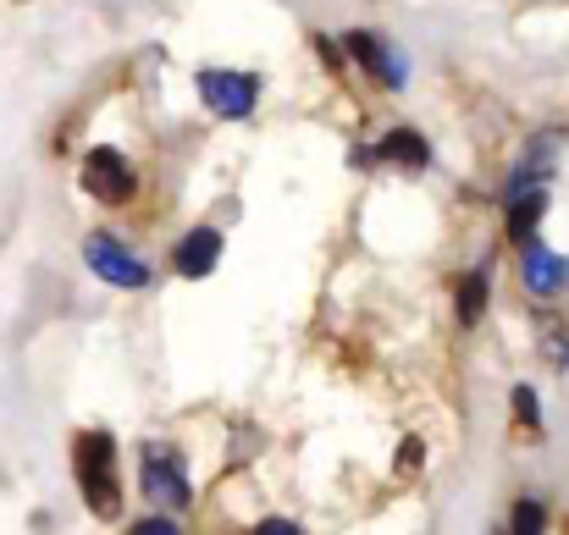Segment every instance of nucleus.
I'll list each match as a JSON object with an SVG mask.
<instances>
[{
    "label": "nucleus",
    "instance_id": "obj_1",
    "mask_svg": "<svg viewBox=\"0 0 569 535\" xmlns=\"http://www.w3.org/2000/svg\"><path fill=\"white\" fill-rule=\"evenodd\" d=\"M72 464H78V486L89 514L117 519L122 514V486H117V436L111 431H83L72 442Z\"/></svg>",
    "mask_w": 569,
    "mask_h": 535
},
{
    "label": "nucleus",
    "instance_id": "obj_2",
    "mask_svg": "<svg viewBox=\"0 0 569 535\" xmlns=\"http://www.w3.org/2000/svg\"><path fill=\"white\" fill-rule=\"evenodd\" d=\"M83 265H89L106 287H128V293L150 287V265H144L122 238H111V232H94V238L83 243Z\"/></svg>",
    "mask_w": 569,
    "mask_h": 535
},
{
    "label": "nucleus",
    "instance_id": "obj_3",
    "mask_svg": "<svg viewBox=\"0 0 569 535\" xmlns=\"http://www.w3.org/2000/svg\"><path fill=\"white\" fill-rule=\"evenodd\" d=\"M199 100L216 111V117H227V122H238V117H249L254 111V100H260V78L254 72H227V67H199Z\"/></svg>",
    "mask_w": 569,
    "mask_h": 535
},
{
    "label": "nucleus",
    "instance_id": "obj_4",
    "mask_svg": "<svg viewBox=\"0 0 569 535\" xmlns=\"http://www.w3.org/2000/svg\"><path fill=\"white\" fill-rule=\"evenodd\" d=\"M139 486H144V497L161 508V514H183L193 503L189 481H183V464H178V453L172 447H144V470H139Z\"/></svg>",
    "mask_w": 569,
    "mask_h": 535
},
{
    "label": "nucleus",
    "instance_id": "obj_5",
    "mask_svg": "<svg viewBox=\"0 0 569 535\" xmlns=\"http://www.w3.org/2000/svg\"><path fill=\"white\" fill-rule=\"evenodd\" d=\"M78 182H83V193H89V199H100V204H128V199H133V188H139L133 166H128V155H122V150H111V144H100V150H89V155H83Z\"/></svg>",
    "mask_w": 569,
    "mask_h": 535
},
{
    "label": "nucleus",
    "instance_id": "obj_6",
    "mask_svg": "<svg viewBox=\"0 0 569 535\" xmlns=\"http://www.w3.org/2000/svg\"><path fill=\"white\" fill-rule=\"evenodd\" d=\"M526 254H520V276H526V287L548 304V299H565L569 287V260L559 249H548V243H537V238H526L520 243Z\"/></svg>",
    "mask_w": 569,
    "mask_h": 535
},
{
    "label": "nucleus",
    "instance_id": "obj_7",
    "mask_svg": "<svg viewBox=\"0 0 569 535\" xmlns=\"http://www.w3.org/2000/svg\"><path fill=\"white\" fill-rule=\"evenodd\" d=\"M565 128H548V133H537L531 144H526V155H520V166L509 172V188L503 193H526V188H548L553 178V166H559V155H565Z\"/></svg>",
    "mask_w": 569,
    "mask_h": 535
},
{
    "label": "nucleus",
    "instance_id": "obj_8",
    "mask_svg": "<svg viewBox=\"0 0 569 535\" xmlns=\"http://www.w3.org/2000/svg\"><path fill=\"white\" fill-rule=\"evenodd\" d=\"M349 55L377 78V83H387V89H403V78H409V67H403V55L381 39V33H371V28H355L349 33Z\"/></svg>",
    "mask_w": 569,
    "mask_h": 535
},
{
    "label": "nucleus",
    "instance_id": "obj_9",
    "mask_svg": "<svg viewBox=\"0 0 569 535\" xmlns=\"http://www.w3.org/2000/svg\"><path fill=\"white\" fill-rule=\"evenodd\" d=\"M216 260H221V232H216V226H193L189 238L172 249V265H178V276H189V282L210 276Z\"/></svg>",
    "mask_w": 569,
    "mask_h": 535
},
{
    "label": "nucleus",
    "instance_id": "obj_10",
    "mask_svg": "<svg viewBox=\"0 0 569 535\" xmlns=\"http://www.w3.org/2000/svg\"><path fill=\"white\" fill-rule=\"evenodd\" d=\"M371 161H387V166H409V172H420V166H431V144H426L415 128H392V133H381V144L371 150Z\"/></svg>",
    "mask_w": 569,
    "mask_h": 535
},
{
    "label": "nucleus",
    "instance_id": "obj_11",
    "mask_svg": "<svg viewBox=\"0 0 569 535\" xmlns=\"http://www.w3.org/2000/svg\"><path fill=\"white\" fill-rule=\"evenodd\" d=\"M503 204H509V238L526 243V238H537V226H542V215H548V188L503 193Z\"/></svg>",
    "mask_w": 569,
    "mask_h": 535
},
{
    "label": "nucleus",
    "instance_id": "obj_12",
    "mask_svg": "<svg viewBox=\"0 0 569 535\" xmlns=\"http://www.w3.org/2000/svg\"><path fill=\"white\" fill-rule=\"evenodd\" d=\"M453 310H459V326H481V315H487V271L459 276V287H453Z\"/></svg>",
    "mask_w": 569,
    "mask_h": 535
},
{
    "label": "nucleus",
    "instance_id": "obj_13",
    "mask_svg": "<svg viewBox=\"0 0 569 535\" xmlns=\"http://www.w3.org/2000/svg\"><path fill=\"white\" fill-rule=\"evenodd\" d=\"M509 531H520V535L548 531V508H542L537 497H520V503H515V514H509Z\"/></svg>",
    "mask_w": 569,
    "mask_h": 535
},
{
    "label": "nucleus",
    "instance_id": "obj_14",
    "mask_svg": "<svg viewBox=\"0 0 569 535\" xmlns=\"http://www.w3.org/2000/svg\"><path fill=\"white\" fill-rule=\"evenodd\" d=\"M515 414H520V431L537 442L542 436V408H537V392L531 386H515Z\"/></svg>",
    "mask_w": 569,
    "mask_h": 535
},
{
    "label": "nucleus",
    "instance_id": "obj_15",
    "mask_svg": "<svg viewBox=\"0 0 569 535\" xmlns=\"http://www.w3.org/2000/svg\"><path fill=\"white\" fill-rule=\"evenodd\" d=\"M542 354H548V364H553V370H569V326H565V321L542 332Z\"/></svg>",
    "mask_w": 569,
    "mask_h": 535
},
{
    "label": "nucleus",
    "instance_id": "obj_16",
    "mask_svg": "<svg viewBox=\"0 0 569 535\" xmlns=\"http://www.w3.org/2000/svg\"><path fill=\"white\" fill-rule=\"evenodd\" d=\"M316 50H321V61H327L332 72H343V50H338V44H332L327 33H316Z\"/></svg>",
    "mask_w": 569,
    "mask_h": 535
},
{
    "label": "nucleus",
    "instance_id": "obj_17",
    "mask_svg": "<svg viewBox=\"0 0 569 535\" xmlns=\"http://www.w3.org/2000/svg\"><path fill=\"white\" fill-rule=\"evenodd\" d=\"M415 464H420V442H415V436H409V442H403V447H398V475H409V470H415Z\"/></svg>",
    "mask_w": 569,
    "mask_h": 535
},
{
    "label": "nucleus",
    "instance_id": "obj_18",
    "mask_svg": "<svg viewBox=\"0 0 569 535\" xmlns=\"http://www.w3.org/2000/svg\"><path fill=\"white\" fill-rule=\"evenodd\" d=\"M133 531H139V535H172L178 525H172V519H139Z\"/></svg>",
    "mask_w": 569,
    "mask_h": 535
},
{
    "label": "nucleus",
    "instance_id": "obj_19",
    "mask_svg": "<svg viewBox=\"0 0 569 535\" xmlns=\"http://www.w3.org/2000/svg\"><path fill=\"white\" fill-rule=\"evenodd\" d=\"M293 531H299L293 519H266V525H260V535H293Z\"/></svg>",
    "mask_w": 569,
    "mask_h": 535
}]
</instances>
